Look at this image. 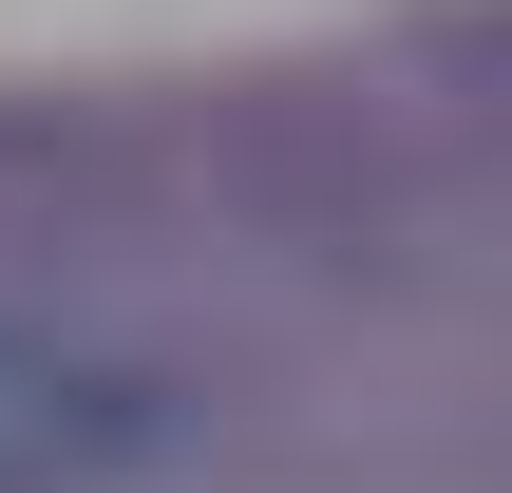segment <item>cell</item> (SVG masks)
Returning <instances> with one entry per match:
<instances>
[{"label": "cell", "instance_id": "cell-1", "mask_svg": "<svg viewBox=\"0 0 512 493\" xmlns=\"http://www.w3.org/2000/svg\"><path fill=\"white\" fill-rule=\"evenodd\" d=\"M190 456V399L152 361H95L57 323H0V493H114Z\"/></svg>", "mask_w": 512, "mask_h": 493}]
</instances>
